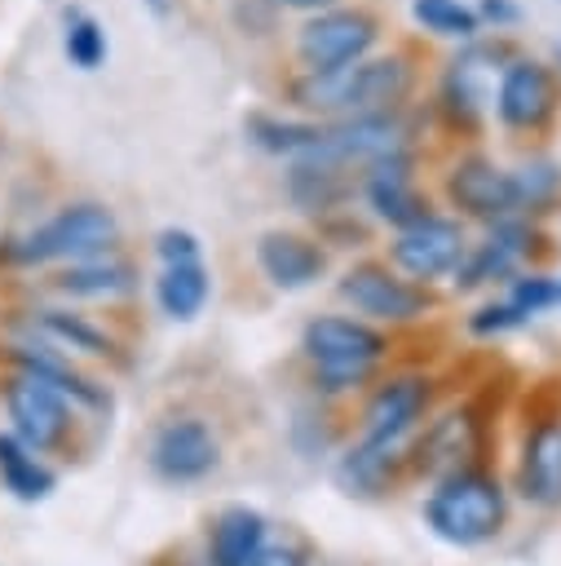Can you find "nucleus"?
<instances>
[{"mask_svg": "<svg viewBox=\"0 0 561 566\" xmlns=\"http://www.w3.org/2000/svg\"><path fill=\"white\" fill-rule=\"evenodd\" d=\"M415 88V66L406 53L362 57L331 75H300L287 93L300 111L327 119H358V115H393Z\"/></svg>", "mask_w": 561, "mask_h": 566, "instance_id": "nucleus-1", "label": "nucleus"}, {"mask_svg": "<svg viewBox=\"0 0 561 566\" xmlns=\"http://www.w3.org/2000/svg\"><path fill=\"white\" fill-rule=\"evenodd\" d=\"M300 354L309 363L314 389L336 398L375 376V367L389 358V336L353 314H314L300 332Z\"/></svg>", "mask_w": 561, "mask_h": 566, "instance_id": "nucleus-2", "label": "nucleus"}, {"mask_svg": "<svg viewBox=\"0 0 561 566\" xmlns=\"http://www.w3.org/2000/svg\"><path fill=\"white\" fill-rule=\"evenodd\" d=\"M119 243V217L102 199H71L9 243L13 265H75L110 256Z\"/></svg>", "mask_w": 561, "mask_h": 566, "instance_id": "nucleus-3", "label": "nucleus"}, {"mask_svg": "<svg viewBox=\"0 0 561 566\" xmlns=\"http://www.w3.org/2000/svg\"><path fill=\"white\" fill-rule=\"evenodd\" d=\"M424 526L455 548H477L486 539H495L508 522V491L499 486L495 473L486 469H459L442 482H433V491L420 504Z\"/></svg>", "mask_w": 561, "mask_h": 566, "instance_id": "nucleus-4", "label": "nucleus"}, {"mask_svg": "<svg viewBox=\"0 0 561 566\" xmlns=\"http://www.w3.org/2000/svg\"><path fill=\"white\" fill-rule=\"evenodd\" d=\"M380 40V18L362 4H331L322 13H309L296 31V62L300 75H331L362 57H371Z\"/></svg>", "mask_w": 561, "mask_h": 566, "instance_id": "nucleus-5", "label": "nucleus"}, {"mask_svg": "<svg viewBox=\"0 0 561 566\" xmlns=\"http://www.w3.org/2000/svg\"><path fill=\"white\" fill-rule=\"evenodd\" d=\"M495 119L508 133H548L557 111H561V75L552 62L543 57H526L512 53L495 80V102H490Z\"/></svg>", "mask_w": 561, "mask_h": 566, "instance_id": "nucleus-6", "label": "nucleus"}, {"mask_svg": "<svg viewBox=\"0 0 561 566\" xmlns=\"http://www.w3.org/2000/svg\"><path fill=\"white\" fill-rule=\"evenodd\" d=\"M336 296L353 310V318L367 323H415L433 305V296L420 283L402 279L389 261H353L336 279Z\"/></svg>", "mask_w": 561, "mask_h": 566, "instance_id": "nucleus-7", "label": "nucleus"}, {"mask_svg": "<svg viewBox=\"0 0 561 566\" xmlns=\"http://www.w3.org/2000/svg\"><path fill=\"white\" fill-rule=\"evenodd\" d=\"M468 252V234H464V221L459 217H446V212H428L424 221L406 226L393 234L389 243V265L411 279V283H437V279H451L459 270Z\"/></svg>", "mask_w": 561, "mask_h": 566, "instance_id": "nucleus-8", "label": "nucleus"}, {"mask_svg": "<svg viewBox=\"0 0 561 566\" xmlns=\"http://www.w3.org/2000/svg\"><path fill=\"white\" fill-rule=\"evenodd\" d=\"M4 398V416H9V433L18 442H27L35 455H49L53 447L66 442L71 424H75V402L66 394H57L53 385L13 371L0 389Z\"/></svg>", "mask_w": 561, "mask_h": 566, "instance_id": "nucleus-9", "label": "nucleus"}, {"mask_svg": "<svg viewBox=\"0 0 561 566\" xmlns=\"http://www.w3.org/2000/svg\"><path fill=\"white\" fill-rule=\"evenodd\" d=\"M508 44H490V40H468L451 66L442 71V88H437V106L451 115V124L459 128H477V119L486 115V106L495 102V80L508 62Z\"/></svg>", "mask_w": 561, "mask_h": 566, "instance_id": "nucleus-10", "label": "nucleus"}, {"mask_svg": "<svg viewBox=\"0 0 561 566\" xmlns=\"http://www.w3.org/2000/svg\"><path fill=\"white\" fill-rule=\"evenodd\" d=\"M433 398V380L420 371H398L389 380H380L371 389V398L362 402V424L358 438L362 442H393V447H411L415 429L424 424Z\"/></svg>", "mask_w": 561, "mask_h": 566, "instance_id": "nucleus-11", "label": "nucleus"}, {"mask_svg": "<svg viewBox=\"0 0 561 566\" xmlns=\"http://www.w3.org/2000/svg\"><path fill=\"white\" fill-rule=\"evenodd\" d=\"M451 208L459 217H473L481 226H499L508 217H521L517 212V190H512V172L499 168L490 155H459L451 168H446V181H442Z\"/></svg>", "mask_w": 561, "mask_h": 566, "instance_id": "nucleus-12", "label": "nucleus"}, {"mask_svg": "<svg viewBox=\"0 0 561 566\" xmlns=\"http://www.w3.org/2000/svg\"><path fill=\"white\" fill-rule=\"evenodd\" d=\"M221 464V438L199 416H172L150 438V469L159 482L190 486Z\"/></svg>", "mask_w": 561, "mask_h": 566, "instance_id": "nucleus-13", "label": "nucleus"}, {"mask_svg": "<svg viewBox=\"0 0 561 566\" xmlns=\"http://www.w3.org/2000/svg\"><path fill=\"white\" fill-rule=\"evenodd\" d=\"M358 195L371 208V217L384 221V226H393V230H406V226H415V221H424L433 212L428 208V195L415 181V155H411V146L375 159L362 172Z\"/></svg>", "mask_w": 561, "mask_h": 566, "instance_id": "nucleus-14", "label": "nucleus"}, {"mask_svg": "<svg viewBox=\"0 0 561 566\" xmlns=\"http://www.w3.org/2000/svg\"><path fill=\"white\" fill-rule=\"evenodd\" d=\"M530 239H534V226L526 217H508L499 226H486L481 243H468L459 270L451 274L455 292H473V287H486L495 279H512L517 265L530 256Z\"/></svg>", "mask_w": 561, "mask_h": 566, "instance_id": "nucleus-15", "label": "nucleus"}, {"mask_svg": "<svg viewBox=\"0 0 561 566\" xmlns=\"http://www.w3.org/2000/svg\"><path fill=\"white\" fill-rule=\"evenodd\" d=\"M477 442H481V433H477V420H473V411H442L437 420H428L415 438H411V469L415 473H428L433 482H442V478H451V473H459V469H473L468 464V455H477Z\"/></svg>", "mask_w": 561, "mask_h": 566, "instance_id": "nucleus-16", "label": "nucleus"}, {"mask_svg": "<svg viewBox=\"0 0 561 566\" xmlns=\"http://www.w3.org/2000/svg\"><path fill=\"white\" fill-rule=\"evenodd\" d=\"M256 270L278 292H305L327 274V248L296 230H265L256 239Z\"/></svg>", "mask_w": 561, "mask_h": 566, "instance_id": "nucleus-17", "label": "nucleus"}, {"mask_svg": "<svg viewBox=\"0 0 561 566\" xmlns=\"http://www.w3.org/2000/svg\"><path fill=\"white\" fill-rule=\"evenodd\" d=\"M9 358H13V371L53 385V389L66 394L75 407H93V411H102V407L110 402L106 389H102L97 380H88L62 349H53V345H44V340H35V336H31V340H13V345H9Z\"/></svg>", "mask_w": 561, "mask_h": 566, "instance_id": "nucleus-18", "label": "nucleus"}, {"mask_svg": "<svg viewBox=\"0 0 561 566\" xmlns=\"http://www.w3.org/2000/svg\"><path fill=\"white\" fill-rule=\"evenodd\" d=\"M517 491L539 509L561 504V420H539L526 433L517 460Z\"/></svg>", "mask_w": 561, "mask_h": 566, "instance_id": "nucleus-19", "label": "nucleus"}, {"mask_svg": "<svg viewBox=\"0 0 561 566\" xmlns=\"http://www.w3.org/2000/svg\"><path fill=\"white\" fill-rule=\"evenodd\" d=\"M269 544V522L261 509L230 504L212 517L208 531V566H252L256 553Z\"/></svg>", "mask_w": 561, "mask_h": 566, "instance_id": "nucleus-20", "label": "nucleus"}, {"mask_svg": "<svg viewBox=\"0 0 561 566\" xmlns=\"http://www.w3.org/2000/svg\"><path fill=\"white\" fill-rule=\"evenodd\" d=\"M137 283V270L124 261V256H93V261H75V265H62L53 274V292L71 296V301H115L124 292H133Z\"/></svg>", "mask_w": 561, "mask_h": 566, "instance_id": "nucleus-21", "label": "nucleus"}, {"mask_svg": "<svg viewBox=\"0 0 561 566\" xmlns=\"http://www.w3.org/2000/svg\"><path fill=\"white\" fill-rule=\"evenodd\" d=\"M212 296V274L203 261H181V265H159L155 274V305L172 323H194Z\"/></svg>", "mask_w": 561, "mask_h": 566, "instance_id": "nucleus-22", "label": "nucleus"}, {"mask_svg": "<svg viewBox=\"0 0 561 566\" xmlns=\"http://www.w3.org/2000/svg\"><path fill=\"white\" fill-rule=\"evenodd\" d=\"M243 133L256 150L278 155V159L292 164L296 155H305L322 137V119H296V115H278V111H247Z\"/></svg>", "mask_w": 561, "mask_h": 566, "instance_id": "nucleus-23", "label": "nucleus"}, {"mask_svg": "<svg viewBox=\"0 0 561 566\" xmlns=\"http://www.w3.org/2000/svg\"><path fill=\"white\" fill-rule=\"evenodd\" d=\"M31 336L44 340V345H53V349H62L66 358H71V354H93V358H102V354L115 349V340H110L106 327H97L93 318L71 314V310H31Z\"/></svg>", "mask_w": 561, "mask_h": 566, "instance_id": "nucleus-24", "label": "nucleus"}, {"mask_svg": "<svg viewBox=\"0 0 561 566\" xmlns=\"http://www.w3.org/2000/svg\"><path fill=\"white\" fill-rule=\"evenodd\" d=\"M0 486L13 500L35 504V500H49V491L57 486V473L44 464V455H35L27 442H18L9 429H0Z\"/></svg>", "mask_w": 561, "mask_h": 566, "instance_id": "nucleus-25", "label": "nucleus"}, {"mask_svg": "<svg viewBox=\"0 0 561 566\" xmlns=\"http://www.w3.org/2000/svg\"><path fill=\"white\" fill-rule=\"evenodd\" d=\"M508 172H512V190H517V212L526 221L539 217V212H552L561 203V164L557 159L534 155V159H526Z\"/></svg>", "mask_w": 561, "mask_h": 566, "instance_id": "nucleus-26", "label": "nucleus"}, {"mask_svg": "<svg viewBox=\"0 0 561 566\" xmlns=\"http://www.w3.org/2000/svg\"><path fill=\"white\" fill-rule=\"evenodd\" d=\"M62 53L75 71H102L110 57V35L88 9H66L62 13Z\"/></svg>", "mask_w": 561, "mask_h": 566, "instance_id": "nucleus-27", "label": "nucleus"}, {"mask_svg": "<svg viewBox=\"0 0 561 566\" xmlns=\"http://www.w3.org/2000/svg\"><path fill=\"white\" fill-rule=\"evenodd\" d=\"M411 18L433 31V35H446V40H477L481 22H477V9L468 0H411Z\"/></svg>", "mask_w": 561, "mask_h": 566, "instance_id": "nucleus-28", "label": "nucleus"}, {"mask_svg": "<svg viewBox=\"0 0 561 566\" xmlns=\"http://www.w3.org/2000/svg\"><path fill=\"white\" fill-rule=\"evenodd\" d=\"M504 301L530 323V318L548 314L552 305H561V283H557L552 274H543V270H517V274L508 279Z\"/></svg>", "mask_w": 561, "mask_h": 566, "instance_id": "nucleus-29", "label": "nucleus"}, {"mask_svg": "<svg viewBox=\"0 0 561 566\" xmlns=\"http://www.w3.org/2000/svg\"><path fill=\"white\" fill-rule=\"evenodd\" d=\"M155 256H159V265L203 261V243H199V234L186 230V226H163V230L155 234Z\"/></svg>", "mask_w": 561, "mask_h": 566, "instance_id": "nucleus-30", "label": "nucleus"}, {"mask_svg": "<svg viewBox=\"0 0 561 566\" xmlns=\"http://www.w3.org/2000/svg\"><path fill=\"white\" fill-rule=\"evenodd\" d=\"M521 323H526V318H521L504 296H499V301H486V305H477V310L468 314V332H473V336H486V340H490V336H504V332H512V327H521Z\"/></svg>", "mask_w": 561, "mask_h": 566, "instance_id": "nucleus-31", "label": "nucleus"}, {"mask_svg": "<svg viewBox=\"0 0 561 566\" xmlns=\"http://www.w3.org/2000/svg\"><path fill=\"white\" fill-rule=\"evenodd\" d=\"M477 22L481 27H495V31H508L521 22V4L517 0H477Z\"/></svg>", "mask_w": 561, "mask_h": 566, "instance_id": "nucleus-32", "label": "nucleus"}, {"mask_svg": "<svg viewBox=\"0 0 561 566\" xmlns=\"http://www.w3.org/2000/svg\"><path fill=\"white\" fill-rule=\"evenodd\" d=\"M252 566H309V562H305V553H300L296 544H287V539H269V544L256 553Z\"/></svg>", "mask_w": 561, "mask_h": 566, "instance_id": "nucleus-33", "label": "nucleus"}, {"mask_svg": "<svg viewBox=\"0 0 561 566\" xmlns=\"http://www.w3.org/2000/svg\"><path fill=\"white\" fill-rule=\"evenodd\" d=\"M269 4L296 9V13H322V9H331V4H340V0H269Z\"/></svg>", "mask_w": 561, "mask_h": 566, "instance_id": "nucleus-34", "label": "nucleus"}, {"mask_svg": "<svg viewBox=\"0 0 561 566\" xmlns=\"http://www.w3.org/2000/svg\"><path fill=\"white\" fill-rule=\"evenodd\" d=\"M557 66H561V49H557ZM557 75H561V71H557Z\"/></svg>", "mask_w": 561, "mask_h": 566, "instance_id": "nucleus-35", "label": "nucleus"}, {"mask_svg": "<svg viewBox=\"0 0 561 566\" xmlns=\"http://www.w3.org/2000/svg\"><path fill=\"white\" fill-rule=\"evenodd\" d=\"M557 283H561V279H557Z\"/></svg>", "mask_w": 561, "mask_h": 566, "instance_id": "nucleus-36", "label": "nucleus"}]
</instances>
